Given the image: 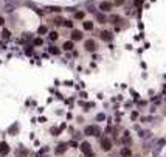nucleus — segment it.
Segmentation results:
<instances>
[{
  "instance_id": "1",
  "label": "nucleus",
  "mask_w": 166,
  "mask_h": 157,
  "mask_svg": "<svg viewBox=\"0 0 166 157\" xmlns=\"http://www.w3.org/2000/svg\"><path fill=\"white\" fill-rule=\"evenodd\" d=\"M85 134L87 135H99V127L98 126H87L85 127Z\"/></svg>"
},
{
  "instance_id": "2",
  "label": "nucleus",
  "mask_w": 166,
  "mask_h": 157,
  "mask_svg": "<svg viewBox=\"0 0 166 157\" xmlns=\"http://www.w3.org/2000/svg\"><path fill=\"white\" fill-rule=\"evenodd\" d=\"M112 6H113V5H112L110 2H101V3H99L101 13H109V11H112Z\"/></svg>"
},
{
  "instance_id": "3",
  "label": "nucleus",
  "mask_w": 166,
  "mask_h": 157,
  "mask_svg": "<svg viewBox=\"0 0 166 157\" xmlns=\"http://www.w3.org/2000/svg\"><path fill=\"white\" fill-rule=\"evenodd\" d=\"M99 37L104 40V42H112L113 34H112L110 31H101V33H99Z\"/></svg>"
},
{
  "instance_id": "4",
  "label": "nucleus",
  "mask_w": 166,
  "mask_h": 157,
  "mask_svg": "<svg viewBox=\"0 0 166 157\" xmlns=\"http://www.w3.org/2000/svg\"><path fill=\"white\" fill-rule=\"evenodd\" d=\"M84 47H85L87 51H95L96 50V42H95V40H92V39H89V40H85Z\"/></svg>"
},
{
  "instance_id": "5",
  "label": "nucleus",
  "mask_w": 166,
  "mask_h": 157,
  "mask_svg": "<svg viewBox=\"0 0 166 157\" xmlns=\"http://www.w3.org/2000/svg\"><path fill=\"white\" fill-rule=\"evenodd\" d=\"M101 148H102V151H110V148H112V142L109 140V138H104V140L101 142Z\"/></svg>"
},
{
  "instance_id": "6",
  "label": "nucleus",
  "mask_w": 166,
  "mask_h": 157,
  "mask_svg": "<svg viewBox=\"0 0 166 157\" xmlns=\"http://www.w3.org/2000/svg\"><path fill=\"white\" fill-rule=\"evenodd\" d=\"M73 47H75V44H73V40H65L64 44H62V48H64L65 51H71Z\"/></svg>"
},
{
  "instance_id": "7",
  "label": "nucleus",
  "mask_w": 166,
  "mask_h": 157,
  "mask_svg": "<svg viewBox=\"0 0 166 157\" xmlns=\"http://www.w3.org/2000/svg\"><path fill=\"white\" fill-rule=\"evenodd\" d=\"M82 39V33L78 31V30H73L71 31V40L75 42V40H81Z\"/></svg>"
},
{
  "instance_id": "8",
  "label": "nucleus",
  "mask_w": 166,
  "mask_h": 157,
  "mask_svg": "<svg viewBox=\"0 0 166 157\" xmlns=\"http://www.w3.org/2000/svg\"><path fill=\"white\" fill-rule=\"evenodd\" d=\"M82 27H84V30L92 31V30H93V22H90V20H84V22H82Z\"/></svg>"
},
{
  "instance_id": "9",
  "label": "nucleus",
  "mask_w": 166,
  "mask_h": 157,
  "mask_svg": "<svg viewBox=\"0 0 166 157\" xmlns=\"http://www.w3.org/2000/svg\"><path fill=\"white\" fill-rule=\"evenodd\" d=\"M81 151H82V153H85V154H87V153H90V151H92V148H90V143H87V142L81 143Z\"/></svg>"
},
{
  "instance_id": "10",
  "label": "nucleus",
  "mask_w": 166,
  "mask_h": 157,
  "mask_svg": "<svg viewBox=\"0 0 166 157\" xmlns=\"http://www.w3.org/2000/svg\"><path fill=\"white\" fill-rule=\"evenodd\" d=\"M0 153H2V154H8V153H9V146H8L5 142L0 143Z\"/></svg>"
},
{
  "instance_id": "11",
  "label": "nucleus",
  "mask_w": 166,
  "mask_h": 157,
  "mask_svg": "<svg viewBox=\"0 0 166 157\" xmlns=\"http://www.w3.org/2000/svg\"><path fill=\"white\" fill-rule=\"evenodd\" d=\"M96 20H98L99 24H106V22H107V19H106L104 13H99V14H96Z\"/></svg>"
},
{
  "instance_id": "12",
  "label": "nucleus",
  "mask_w": 166,
  "mask_h": 157,
  "mask_svg": "<svg viewBox=\"0 0 166 157\" xmlns=\"http://www.w3.org/2000/svg\"><path fill=\"white\" fill-rule=\"evenodd\" d=\"M48 37H50V40H58L59 33H58V31H51V33L48 34Z\"/></svg>"
},
{
  "instance_id": "13",
  "label": "nucleus",
  "mask_w": 166,
  "mask_h": 157,
  "mask_svg": "<svg viewBox=\"0 0 166 157\" xmlns=\"http://www.w3.org/2000/svg\"><path fill=\"white\" fill-rule=\"evenodd\" d=\"M121 156H123V157H130V149L124 146V148L121 149Z\"/></svg>"
},
{
  "instance_id": "14",
  "label": "nucleus",
  "mask_w": 166,
  "mask_h": 157,
  "mask_svg": "<svg viewBox=\"0 0 166 157\" xmlns=\"http://www.w3.org/2000/svg\"><path fill=\"white\" fill-rule=\"evenodd\" d=\"M84 16H85L84 11H76L75 13V19H84Z\"/></svg>"
},
{
  "instance_id": "15",
  "label": "nucleus",
  "mask_w": 166,
  "mask_h": 157,
  "mask_svg": "<svg viewBox=\"0 0 166 157\" xmlns=\"http://www.w3.org/2000/svg\"><path fill=\"white\" fill-rule=\"evenodd\" d=\"M2 37H3V39H9V37H11V33H9L8 30H3V31H2Z\"/></svg>"
},
{
  "instance_id": "16",
  "label": "nucleus",
  "mask_w": 166,
  "mask_h": 157,
  "mask_svg": "<svg viewBox=\"0 0 166 157\" xmlns=\"http://www.w3.org/2000/svg\"><path fill=\"white\" fill-rule=\"evenodd\" d=\"M44 44V39L42 37H36L34 39V45H36V47H39V45H42Z\"/></svg>"
},
{
  "instance_id": "17",
  "label": "nucleus",
  "mask_w": 166,
  "mask_h": 157,
  "mask_svg": "<svg viewBox=\"0 0 166 157\" xmlns=\"http://www.w3.org/2000/svg\"><path fill=\"white\" fill-rule=\"evenodd\" d=\"M50 53H53V55H59L61 53V50L58 47H50Z\"/></svg>"
},
{
  "instance_id": "18",
  "label": "nucleus",
  "mask_w": 166,
  "mask_h": 157,
  "mask_svg": "<svg viewBox=\"0 0 166 157\" xmlns=\"http://www.w3.org/2000/svg\"><path fill=\"white\" fill-rule=\"evenodd\" d=\"M47 31H48V30H47V27H44V25H42V27H39V31H37V33H39V34H45Z\"/></svg>"
},
{
  "instance_id": "19",
  "label": "nucleus",
  "mask_w": 166,
  "mask_h": 157,
  "mask_svg": "<svg viewBox=\"0 0 166 157\" xmlns=\"http://www.w3.org/2000/svg\"><path fill=\"white\" fill-rule=\"evenodd\" d=\"M64 27L71 28V27H73V22H71V20H64Z\"/></svg>"
},
{
  "instance_id": "20",
  "label": "nucleus",
  "mask_w": 166,
  "mask_h": 157,
  "mask_svg": "<svg viewBox=\"0 0 166 157\" xmlns=\"http://www.w3.org/2000/svg\"><path fill=\"white\" fill-rule=\"evenodd\" d=\"M67 148V145H59V148L58 149H56V151H58V153H64V149Z\"/></svg>"
},
{
  "instance_id": "21",
  "label": "nucleus",
  "mask_w": 166,
  "mask_h": 157,
  "mask_svg": "<svg viewBox=\"0 0 166 157\" xmlns=\"http://www.w3.org/2000/svg\"><path fill=\"white\" fill-rule=\"evenodd\" d=\"M124 2L126 0H115V5L117 6H121V5H124Z\"/></svg>"
},
{
  "instance_id": "22",
  "label": "nucleus",
  "mask_w": 166,
  "mask_h": 157,
  "mask_svg": "<svg viewBox=\"0 0 166 157\" xmlns=\"http://www.w3.org/2000/svg\"><path fill=\"white\" fill-rule=\"evenodd\" d=\"M143 5V0H135V6H141Z\"/></svg>"
},
{
  "instance_id": "23",
  "label": "nucleus",
  "mask_w": 166,
  "mask_h": 157,
  "mask_svg": "<svg viewBox=\"0 0 166 157\" xmlns=\"http://www.w3.org/2000/svg\"><path fill=\"white\" fill-rule=\"evenodd\" d=\"M112 20L117 24V20H119V17H118V16H112Z\"/></svg>"
},
{
  "instance_id": "24",
  "label": "nucleus",
  "mask_w": 166,
  "mask_h": 157,
  "mask_svg": "<svg viewBox=\"0 0 166 157\" xmlns=\"http://www.w3.org/2000/svg\"><path fill=\"white\" fill-rule=\"evenodd\" d=\"M0 25H5V19L3 17H0Z\"/></svg>"
}]
</instances>
